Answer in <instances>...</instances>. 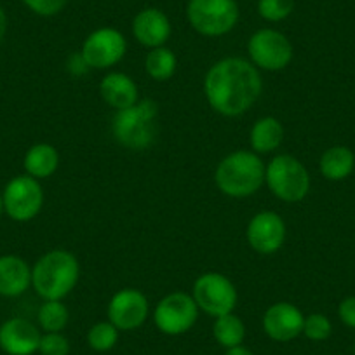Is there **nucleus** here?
<instances>
[{"instance_id": "1", "label": "nucleus", "mask_w": 355, "mask_h": 355, "mask_svg": "<svg viewBox=\"0 0 355 355\" xmlns=\"http://www.w3.org/2000/svg\"><path fill=\"white\" fill-rule=\"evenodd\" d=\"M258 68L242 58H225L209 68L204 91L211 108L225 117L248 112L261 94Z\"/></svg>"}, {"instance_id": "2", "label": "nucleus", "mask_w": 355, "mask_h": 355, "mask_svg": "<svg viewBox=\"0 0 355 355\" xmlns=\"http://www.w3.org/2000/svg\"><path fill=\"white\" fill-rule=\"evenodd\" d=\"M80 277V266L71 252L54 249L46 252L32 268V286L44 300H61L70 295Z\"/></svg>"}, {"instance_id": "3", "label": "nucleus", "mask_w": 355, "mask_h": 355, "mask_svg": "<svg viewBox=\"0 0 355 355\" xmlns=\"http://www.w3.org/2000/svg\"><path fill=\"white\" fill-rule=\"evenodd\" d=\"M112 132L124 148L132 152L146 150L153 145L159 132V105L153 100H141L117 110L112 121Z\"/></svg>"}, {"instance_id": "4", "label": "nucleus", "mask_w": 355, "mask_h": 355, "mask_svg": "<svg viewBox=\"0 0 355 355\" xmlns=\"http://www.w3.org/2000/svg\"><path fill=\"white\" fill-rule=\"evenodd\" d=\"M214 182L225 196L235 199L249 197L265 182V166L256 153L237 150L218 164Z\"/></svg>"}, {"instance_id": "5", "label": "nucleus", "mask_w": 355, "mask_h": 355, "mask_svg": "<svg viewBox=\"0 0 355 355\" xmlns=\"http://www.w3.org/2000/svg\"><path fill=\"white\" fill-rule=\"evenodd\" d=\"M265 182L275 197L284 202H298L310 190L306 167L293 155H275L265 167Z\"/></svg>"}, {"instance_id": "6", "label": "nucleus", "mask_w": 355, "mask_h": 355, "mask_svg": "<svg viewBox=\"0 0 355 355\" xmlns=\"http://www.w3.org/2000/svg\"><path fill=\"white\" fill-rule=\"evenodd\" d=\"M187 18L196 32L206 37L227 35L239 21L235 0H190Z\"/></svg>"}, {"instance_id": "7", "label": "nucleus", "mask_w": 355, "mask_h": 355, "mask_svg": "<svg viewBox=\"0 0 355 355\" xmlns=\"http://www.w3.org/2000/svg\"><path fill=\"white\" fill-rule=\"evenodd\" d=\"M197 319H199V306L196 300L182 291L164 296L157 303L153 312V322L157 329L169 336L185 334L196 326Z\"/></svg>"}, {"instance_id": "8", "label": "nucleus", "mask_w": 355, "mask_h": 355, "mask_svg": "<svg viewBox=\"0 0 355 355\" xmlns=\"http://www.w3.org/2000/svg\"><path fill=\"white\" fill-rule=\"evenodd\" d=\"M2 200H4V211L11 220L19 221V223L30 221L42 209V187L39 180L28 174H21V176L12 178L6 185Z\"/></svg>"}, {"instance_id": "9", "label": "nucleus", "mask_w": 355, "mask_h": 355, "mask_svg": "<svg viewBox=\"0 0 355 355\" xmlns=\"http://www.w3.org/2000/svg\"><path fill=\"white\" fill-rule=\"evenodd\" d=\"M197 306L213 317L234 312L237 305V289L234 282L218 272H206L193 284Z\"/></svg>"}, {"instance_id": "10", "label": "nucleus", "mask_w": 355, "mask_h": 355, "mask_svg": "<svg viewBox=\"0 0 355 355\" xmlns=\"http://www.w3.org/2000/svg\"><path fill=\"white\" fill-rule=\"evenodd\" d=\"M251 61L266 71L284 70L293 60V46L284 33L263 28L252 33L248 44Z\"/></svg>"}, {"instance_id": "11", "label": "nucleus", "mask_w": 355, "mask_h": 355, "mask_svg": "<svg viewBox=\"0 0 355 355\" xmlns=\"http://www.w3.org/2000/svg\"><path fill=\"white\" fill-rule=\"evenodd\" d=\"M128 42L124 35L115 28H100L89 33L87 39L82 44V58L89 68H96V70H105L124 58Z\"/></svg>"}, {"instance_id": "12", "label": "nucleus", "mask_w": 355, "mask_h": 355, "mask_svg": "<svg viewBox=\"0 0 355 355\" xmlns=\"http://www.w3.org/2000/svg\"><path fill=\"white\" fill-rule=\"evenodd\" d=\"M148 317V300L141 291L132 288L121 289L108 303V320L119 331H132Z\"/></svg>"}, {"instance_id": "13", "label": "nucleus", "mask_w": 355, "mask_h": 355, "mask_svg": "<svg viewBox=\"0 0 355 355\" xmlns=\"http://www.w3.org/2000/svg\"><path fill=\"white\" fill-rule=\"evenodd\" d=\"M249 245L256 252L261 254H272L282 248L286 241V223L277 213L263 211L254 214L248 225L245 232Z\"/></svg>"}, {"instance_id": "14", "label": "nucleus", "mask_w": 355, "mask_h": 355, "mask_svg": "<svg viewBox=\"0 0 355 355\" xmlns=\"http://www.w3.org/2000/svg\"><path fill=\"white\" fill-rule=\"evenodd\" d=\"M303 317L298 306L288 302H281L272 305L263 315V329L266 336L274 341H291L303 333Z\"/></svg>"}, {"instance_id": "15", "label": "nucleus", "mask_w": 355, "mask_h": 355, "mask_svg": "<svg viewBox=\"0 0 355 355\" xmlns=\"http://www.w3.org/2000/svg\"><path fill=\"white\" fill-rule=\"evenodd\" d=\"M39 327L21 317H12L0 326V348L8 355H32L39 352Z\"/></svg>"}, {"instance_id": "16", "label": "nucleus", "mask_w": 355, "mask_h": 355, "mask_svg": "<svg viewBox=\"0 0 355 355\" xmlns=\"http://www.w3.org/2000/svg\"><path fill=\"white\" fill-rule=\"evenodd\" d=\"M132 35L145 47H162L171 37L169 18L160 9H143L132 19Z\"/></svg>"}, {"instance_id": "17", "label": "nucleus", "mask_w": 355, "mask_h": 355, "mask_svg": "<svg viewBox=\"0 0 355 355\" xmlns=\"http://www.w3.org/2000/svg\"><path fill=\"white\" fill-rule=\"evenodd\" d=\"M32 284L28 263L15 254L0 256V296L16 298Z\"/></svg>"}, {"instance_id": "18", "label": "nucleus", "mask_w": 355, "mask_h": 355, "mask_svg": "<svg viewBox=\"0 0 355 355\" xmlns=\"http://www.w3.org/2000/svg\"><path fill=\"white\" fill-rule=\"evenodd\" d=\"M100 93L105 103L115 110H122L131 105L138 103V85L129 75L121 71H112L105 75L100 84Z\"/></svg>"}, {"instance_id": "19", "label": "nucleus", "mask_w": 355, "mask_h": 355, "mask_svg": "<svg viewBox=\"0 0 355 355\" xmlns=\"http://www.w3.org/2000/svg\"><path fill=\"white\" fill-rule=\"evenodd\" d=\"M320 173L329 182H343L355 169V153L348 146H331L320 157Z\"/></svg>"}, {"instance_id": "20", "label": "nucleus", "mask_w": 355, "mask_h": 355, "mask_svg": "<svg viewBox=\"0 0 355 355\" xmlns=\"http://www.w3.org/2000/svg\"><path fill=\"white\" fill-rule=\"evenodd\" d=\"M23 166H25L26 174L35 178V180L49 178L56 173L58 166H60V155L53 145L37 143L26 152Z\"/></svg>"}, {"instance_id": "21", "label": "nucleus", "mask_w": 355, "mask_h": 355, "mask_svg": "<svg viewBox=\"0 0 355 355\" xmlns=\"http://www.w3.org/2000/svg\"><path fill=\"white\" fill-rule=\"evenodd\" d=\"M284 139V128L275 117H263L251 129V146L256 153H270Z\"/></svg>"}, {"instance_id": "22", "label": "nucleus", "mask_w": 355, "mask_h": 355, "mask_svg": "<svg viewBox=\"0 0 355 355\" xmlns=\"http://www.w3.org/2000/svg\"><path fill=\"white\" fill-rule=\"evenodd\" d=\"M213 336L221 347L232 348L242 345L245 338V326L241 317L235 315L234 312L225 313V315L216 317L213 326Z\"/></svg>"}, {"instance_id": "23", "label": "nucleus", "mask_w": 355, "mask_h": 355, "mask_svg": "<svg viewBox=\"0 0 355 355\" xmlns=\"http://www.w3.org/2000/svg\"><path fill=\"white\" fill-rule=\"evenodd\" d=\"M176 64L178 60L173 51L162 46L155 47V49H152L146 54L145 70L153 80L164 82L173 77L174 71H176Z\"/></svg>"}, {"instance_id": "24", "label": "nucleus", "mask_w": 355, "mask_h": 355, "mask_svg": "<svg viewBox=\"0 0 355 355\" xmlns=\"http://www.w3.org/2000/svg\"><path fill=\"white\" fill-rule=\"evenodd\" d=\"M67 306L61 303V300H47L39 309V324L46 333H61L68 324Z\"/></svg>"}, {"instance_id": "25", "label": "nucleus", "mask_w": 355, "mask_h": 355, "mask_svg": "<svg viewBox=\"0 0 355 355\" xmlns=\"http://www.w3.org/2000/svg\"><path fill=\"white\" fill-rule=\"evenodd\" d=\"M119 341V329L114 324L108 322H98L94 324L87 333V345L93 348L94 352H108L117 345Z\"/></svg>"}, {"instance_id": "26", "label": "nucleus", "mask_w": 355, "mask_h": 355, "mask_svg": "<svg viewBox=\"0 0 355 355\" xmlns=\"http://www.w3.org/2000/svg\"><path fill=\"white\" fill-rule=\"evenodd\" d=\"M293 9L295 0H258V12L266 21H282L291 15Z\"/></svg>"}, {"instance_id": "27", "label": "nucleus", "mask_w": 355, "mask_h": 355, "mask_svg": "<svg viewBox=\"0 0 355 355\" xmlns=\"http://www.w3.org/2000/svg\"><path fill=\"white\" fill-rule=\"evenodd\" d=\"M333 333V324L324 313H310L303 322V334L312 341H324Z\"/></svg>"}, {"instance_id": "28", "label": "nucleus", "mask_w": 355, "mask_h": 355, "mask_svg": "<svg viewBox=\"0 0 355 355\" xmlns=\"http://www.w3.org/2000/svg\"><path fill=\"white\" fill-rule=\"evenodd\" d=\"M39 352L42 355H68L70 341L61 333H46L40 338Z\"/></svg>"}, {"instance_id": "29", "label": "nucleus", "mask_w": 355, "mask_h": 355, "mask_svg": "<svg viewBox=\"0 0 355 355\" xmlns=\"http://www.w3.org/2000/svg\"><path fill=\"white\" fill-rule=\"evenodd\" d=\"M28 9L39 16H54L67 6V0H23Z\"/></svg>"}, {"instance_id": "30", "label": "nucleus", "mask_w": 355, "mask_h": 355, "mask_svg": "<svg viewBox=\"0 0 355 355\" xmlns=\"http://www.w3.org/2000/svg\"><path fill=\"white\" fill-rule=\"evenodd\" d=\"M338 317L345 326L355 329V296L341 300L340 306H338Z\"/></svg>"}, {"instance_id": "31", "label": "nucleus", "mask_w": 355, "mask_h": 355, "mask_svg": "<svg viewBox=\"0 0 355 355\" xmlns=\"http://www.w3.org/2000/svg\"><path fill=\"white\" fill-rule=\"evenodd\" d=\"M70 70L77 75H84L89 70V64L85 63L82 54H75V56L70 58Z\"/></svg>"}, {"instance_id": "32", "label": "nucleus", "mask_w": 355, "mask_h": 355, "mask_svg": "<svg viewBox=\"0 0 355 355\" xmlns=\"http://www.w3.org/2000/svg\"><path fill=\"white\" fill-rule=\"evenodd\" d=\"M225 355H252V352L249 350V348L242 347V345H237V347L227 348Z\"/></svg>"}, {"instance_id": "33", "label": "nucleus", "mask_w": 355, "mask_h": 355, "mask_svg": "<svg viewBox=\"0 0 355 355\" xmlns=\"http://www.w3.org/2000/svg\"><path fill=\"white\" fill-rule=\"evenodd\" d=\"M6 32H8V16H6L4 9L0 8V42L6 37Z\"/></svg>"}, {"instance_id": "34", "label": "nucleus", "mask_w": 355, "mask_h": 355, "mask_svg": "<svg viewBox=\"0 0 355 355\" xmlns=\"http://www.w3.org/2000/svg\"><path fill=\"white\" fill-rule=\"evenodd\" d=\"M4 211V200H2V193H0V214Z\"/></svg>"}, {"instance_id": "35", "label": "nucleus", "mask_w": 355, "mask_h": 355, "mask_svg": "<svg viewBox=\"0 0 355 355\" xmlns=\"http://www.w3.org/2000/svg\"><path fill=\"white\" fill-rule=\"evenodd\" d=\"M354 355H355V341H354Z\"/></svg>"}]
</instances>
